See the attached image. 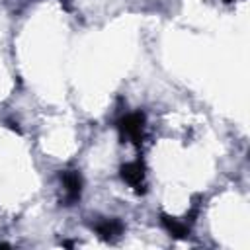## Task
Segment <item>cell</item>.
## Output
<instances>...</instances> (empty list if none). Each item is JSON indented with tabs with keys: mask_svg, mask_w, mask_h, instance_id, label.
<instances>
[{
	"mask_svg": "<svg viewBox=\"0 0 250 250\" xmlns=\"http://www.w3.org/2000/svg\"><path fill=\"white\" fill-rule=\"evenodd\" d=\"M143 129H145V115L141 111L129 113L119 119V131L123 137H127L133 143H141L143 139Z\"/></svg>",
	"mask_w": 250,
	"mask_h": 250,
	"instance_id": "obj_1",
	"label": "cell"
},
{
	"mask_svg": "<svg viewBox=\"0 0 250 250\" xmlns=\"http://www.w3.org/2000/svg\"><path fill=\"white\" fill-rule=\"evenodd\" d=\"M61 180H62L64 191H66V195H64L66 205L76 203L80 199V193H82V176L76 170H66V172H62Z\"/></svg>",
	"mask_w": 250,
	"mask_h": 250,
	"instance_id": "obj_2",
	"label": "cell"
},
{
	"mask_svg": "<svg viewBox=\"0 0 250 250\" xmlns=\"http://www.w3.org/2000/svg\"><path fill=\"white\" fill-rule=\"evenodd\" d=\"M121 178L135 188L137 191H145V166L143 162H129L121 166Z\"/></svg>",
	"mask_w": 250,
	"mask_h": 250,
	"instance_id": "obj_3",
	"label": "cell"
},
{
	"mask_svg": "<svg viewBox=\"0 0 250 250\" xmlns=\"http://www.w3.org/2000/svg\"><path fill=\"white\" fill-rule=\"evenodd\" d=\"M94 229H96V232H98L102 238L111 240V238H115V236H119V234L123 232V223H121L119 219H104V221L96 223Z\"/></svg>",
	"mask_w": 250,
	"mask_h": 250,
	"instance_id": "obj_4",
	"label": "cell"
},
{
	"mask_svg": "<svg viewBox=\"0 0 250 250\" xmlns=\"http://www.w3.org/2000/svg\"><path fill=\"white\" fill-rule=\"evenodd\" d=\"M160 223H162V227L172 234V236H176V238H186L188 234H189V227L186 225V223H180V221H176V219H172V217H168V215H160Z\"/></svg>",
	"mask_w": 250,
	"mask_h": 250,
	"instance_id": "obj_5",
	"label": "cell"
},
{
	"mask_svg": "<svg viewBox=\"0 0 250 250\" xmlns=\"http://www.w3.org/2000/svg\"><path fill=\"white\" fill-rule=\"evenodd\" d=\"M223 2H234V0H223Z\"/></svg>",
	"mask_w": 250,
	"mask_h": 250,
	"instance_id": "obj_6",
	"label": "cell"
}]
</instances>
